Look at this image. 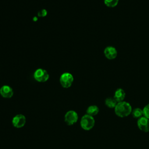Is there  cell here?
<instances>
[{"instance_id":"3957f363","label":"cell","mask_w":149,"mask_h":149,"mask_svg":"<svg viewBox=\"0 0 149 149\" xmlns=\"http://www.w3.org/2000/svg\"><path fill=\"white\" fill-rule=\"evenodd\" d=\"M74 77L72 74L69 72L63 73L59 77V82L62 87L68 88H69L73 84Z\"/></svg>"},{"instance_id":"4fadbf2b","label":"cell","mask_w":149,"mask_h":149,"mask_svg":"<svg viewBox=\"0 0 149 149\" xmlns=\"http://www.w3.org/2000/svg\"><path fill=\"white\" fill-rule=\"evenodd\" d=\"M119 0H104V3L108 8H115L118 4Z\"/></svg>"},{"instance_id":"5b68a950","label":"cell","mask_w":149,"mask_h":149,"mask_svg":"<svg viewBox=\"0 0 149 149\" xmlns=\"http://www.w3.org/2000/svg\"><path fill=\"white\" fill-rule=\"evenodd\" d=\"M78 120V114L73 110L68 111L65 115L64 120L68 125H73L77 122Z\"/></svg>"},{"instance_id":"9a60e30c","label":"cell","mask_w":149,"mask_h":149,"mask_svg":"<svg viewBox=\"0 0 149 149\" xmlns=\"http://www.w3.org/2000/svg\"><path fill=\"white\" fill-rule=\"evenodd\" d=\"M143 112L144 116L149 119V104H148L144 107V108L143 109Z\"/></svg>"},{"instance_id":"52a82bcc","label":"cell","mask_w":149,"mask_h":149,"mask_svg":"<svg viewBox=\"0 0 149 149\" xmlns=\"http://www.w3.org/2000/svg\"><path fill=\"white\" fill-rule=\"evenodd\" d=\"M104 54L107 59L109 60H113L117 57L118 51L114 47L108 46L104 49Z\"/></svg>"},{"instance_id":"8992f818","label":"cell","mask_w":149,"mask_h":149,"mask_svg":"<svg viewBox=\"0 0 149 149\" xmlns=\"http://www.w3.org/2000/svg\"><path fill=\"white\" fill-rule=\"evenodd\" d=\"M26 122V118L23 114H17L15 115L12 120L13 126L16 128L23 127Z\"/></svg>"},{"instance_id":"6da1fadb","label":"cell","mask_w":149,"mask_h":149,"mask_svg":"<svg viewBox=\"0 0 149 149\" xmlns=\"http://www.w3.org/2000/svg\"><path fill=\"white\" fill-rule=\"evenodd\" d=\"M114 109L115 114L120 118L127 116L132 111V106L126 101L118 102Z\"/></svg>"},{"instance_id":"2e32d148","label":"cell","mask_w":149,"mask_h":149,"mask_svg":"<svg viewBox=\"0 0 149 149\" xmlns=\"http://www.w3.org/2000/svg\"><path fill=\"white\" fill-rule=\"evenodd\" d=\"M46 15H47V12H46V10H44V9L42 10L41 11H40V12L38 13V16H42V17L45 16Z\"/></svg>"},{"instance_id":"277c9868","label":"cell","mask_w":149,"mask_h":149,"mask_svg":"<svg viewBox=\"0 0 149 149\" xmlns=\"http://www.w3.org/2000/svg\"><path fill=\"white\" fill-rule=\"evenodd\" d=\"M33 77L37 81L40 83H44L49 79V74L45 69L38 68L34 72Z\"/></svg>"},{"instance_id":"9c48e42d","label":"cell","mask_w":149,"mask_h":149,"mask_svg":"<svg viewBox=\"0 0 149 149\" xmlns=\"http://www.w3.org/2000/svg\"><path fill=\"white\" fill-rule=\"evenodd\" d=\"M0 94L5 98H10L13 95V88L8 85H3L0 88Z\"/></svg>"},{"instance_id":"ba28073f","label":"cell","mask_w":149,"mask_h":149,"mask_svg":"<svg viewBox=\"0 0 149 149\" xmlns=\"http://www.w3.org/2000/svg\"><path fill=\"white\" fill-rule=\"evenodd\" d=\"M137 126L141 131L148 132L149 131V119L145 116L140 118L137 120Z\"/></svg>"},{"instance_id":"7c38bea8","label":"cell","mask_w":149,"mask_h":149,"mask_svg":"<svg viewBox=\"0 0 149 149\" xmlns=\"http://www.w3.org/2000/svg\"><path fill=\"white\" fill-rule=\"evenodd\" d=\"M117 103V101L113 97H108L105 100V104L106 106L109 108H115Z\"/></svg>"},{"instance_id":"8fae6325","label":"cell","mask_w":149,"mask_h":149,"mask_svg":"<svg viewBox=\"0 0 149 149\" xmlns=\"http://www.w3.org/2000/svg\"><path fill=\"white\" fill-rule=\"evenodd\" d=\"M99 112V108L97 106L93 105H90L89 106L87 110H86V114L89 115L90 116H95L97 114H98Z\"/></svg>"},{"instance_id":"30bf717a","label":"cell","mask_w":149,"mask_h":149,"mask_svg":"<svg viewBox=\"0 0 149 149\" xmlns=\"http://www.w3.org/2000/svg\"><path fill=\"white\" fill-rule=\"evenodd\" d=\"M126 96V93L125 91L122 88H118L116 90L114 93L113 98L115 100L117 101V102H120L122 101H123V100L125 99Z\"/></svg>"},{"instance_id":"5bb4252c","label":"cell","mask_w":149,"mask_h":149,"mask_svg":"<svg viewBox=\"0 0 149 149\" xmlns=\"http://www.w3.org/2000/svg\"><path fill=\"white\" fill-rule=\"evenodd\" d=\"M132 115L133 116V118H140L141 117H142V116L143 115V109L137 108L134 109L132 111Z\"/></svg>"},{"instance_id":"7a4b0ae2","label":"cell","mask_w":149,"mask_h":149,"mask_svg":"<svg viewBox=\"0 0 149 149\" xmlns=\"http://www.w3.org/2000/svg\"><path fill=\"white\" fill-rule=\"evenodd\" d=\"M95 120L93 116L86 114L81 117L80 120V126L85 130H91L94 126Z\"/></svg>"}]
</instances>
